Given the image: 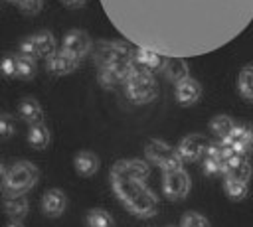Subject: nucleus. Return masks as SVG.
<instances>
[{
	"mask_svg": "<svg viewBox=\"0 0 253 227\" xmlns=\"http://www.w3.org/2000/svg\"><path fill=\"white\" fill-rule=\"evenodd\" d=\"M18 55H26V57H38V47H36L34 34L24 36V38L18 41Z\"/></svg>",
	"mask_w": 253,
	"mask_h": 227,
	"instance_id": "obj_28",
	"label": "nucleus"
},
{
	"mask_svg": "<svg viewBox=\"0 0 253 227\" xmlns=\"http://www.w3.org/2000/svg\"><path fill=\"white\" fill-rule=\"evenodd\" d=\"M38 73V63L36 57H26V55H16V77L22 81H32Z\"/></svg>",
	"mask_w": 253,
	"mask_h": 227,
	"instance_id": "obj_24",
	"label": "nucleus"
},
{
	"mask_svg": "<svg viewBox=\"0 0 253 227\" xmlns=\"http://www.w3.org/2000/svg\"><path fill=\"white\" fill-rule=\"evenodd\" d=\"M223 189H225V193H227L231 199H235V201L243 199V197L249 193V186H247V182L233 180V178H225V180H223Z\"/></svg>",
	"mask_w": 253,
	"mask_h": 227,
	"instance_id": "obj_26",
	"label": "nucleus"
},
{
	"mask_svg": "<svg viewBox=\"0 0 253 227\" xmlns=\"http://www.w3.org/2000/svg\"><path fill=\"white\" fill-rule=\"evenodd\" d=\"M34 39H36V47H38V57H51L53 53H57V39L55 36L49 32V30H40L34 34Z\"/></svg>",
	"mask_w": 253,
	"mask_h": 227,
	"instance_id": "obj_20",
	"label": "nucleus"
},
{
	"mask_svg": "<svg viewBox=\"0 0 253 227\" xmlns=\"http://www.w3.org/2000/svg\"><path fill=\"white\" fill-rule=\"evenodd\" d=\"M6 213L10 215V219H22L28 213V199L26 195H10L6 197Z\"/></svg>",
	"mask_w": 253,
	"mask_h": 227,
	"instance_id": "obj_25",
	"label": "nucleus"
},
{
	"mask_svg": "<svg viewBox=\"0 0 253 227\" xmlns=\"http://www.w3.org/2000/svg\"><path fill=\"white\" fill-rule=\"evenodd\" d=\"M190 174L184 170V168H178V170H168L164 172L162 176V189L166 193L168 199L172 201H180L184 199L188 193H190Z\"/></svg>",
	"mask_w": 253,
	"mask_h": 227,
	"instance_id": "obj_8",
	"label": "nucleus"
},
{
	"mask_svg": "<svg viewBox=\"0 0 253 227\" xmlns=\"http://www.w3.org/2000/svg\"><path fill=\"white\" fill-rule=\"evenodd\" d=\"M97 69L128 65L134 59V47L126 39H97L91 51Z\"/></svg>",
	"mask_w": 253,
	"mask_h": 227,
	"instance_id": "obj_4",
	"label": "nucleus"
},
{
	"mask_svg": "<svg viewBox=\"0 0 253 227\" xmlns=\"http://www.w3.org/2000/svg\"><path fill=\"white\" fill-rule=\"evenodd\" d=\"M123 89H125V95L134 105H148L158 97V81H156L154 73H150L138 65L130 71Z\"/></svg>",
	"mask_w": 253,
	"mask_h": 227,
	"instance_id": "obj_5",
	"label": "nucleus"
},
{
	"mask_svg": "<svg viewBox=\"0 0 253 227\" xmlns=\"http://www.w3.org/2000/svg\"><path fill=\"white\" fill-rule=\"evenodd\" d=\"M18 114L28 124L43 122V109H42L40 101L36 97H32V95H26V97H22L18 101Z\"/></svg>",
	"mask_w": 253,
	"mask_h": 227,
	"instance_id": "obj_17",
	"label": "nucleus"
},
{
	"mask_svg": "<svg viewBox=\"0 0 253 227\" xmlns=\"http://www.w3.org/2000/svg\"><path fill=\"white\" fill-rule=\"evenodd\" d=\"M77 67H79V59L71 57V55L65 53L63 49H59L57 53H53L51 57L45 59V69H47V73H51V75H55V77L69 75V73H73Z\"/></svg>",
	"mask_w": 253,
	"mask_h": 227,
	"instance_id": "obj_14",
	"label": "nucleus"
},
{
	"mask_svg": "<svg viewBox=\"0 0 253 227\" xmlns=\"http://www.w3.org/2000/svg\"><path fill=\"white\" fill-rule=\"evenodd\" d=\"M2 73L4 77H16V55L6 53L2 57Z\"/></svg>",
	"mask_w": 253,
	"mask_h": 227,
	"instance_id": "obj_32",
	"label": "nucleus"
},
{
	"mask_svg": "<svg viewBox=\"0 0 253 227\" xmlns=\"http://www.w3.org/2000/svg\"><path fill=\"white\" fill-rule=\"evenodd\" d=\"M87 227H113V217L105 209H89Z\"/></svg>",
	"mask_w": 253,
	"mask_h": 227,
	"instance_id": "obj_27",
	"label": "nucleus"
},
{
	"mask_svg": "<svg viewBox=\"0 0 253 227\" xmlns=\"http://www.w3.org/2000/svg\"><path fill=\"white\" fill-rule=\"evenodd\" d=\"M18 8L24 16H38L43 8V0H20Z\"/></svg>",
	"mask_w": 253,
	"mask_h": 227,
	"instance_id": "obj_30",
	"label": "nucleus"
},
{
	"mask_svg": "<svg viewBox=\"0 0 253 227\" xmlns=\"http://www.w3.org/2000/svg\"><path fill=\"white\" fill-rule=\"evenodd\" d=\"M166 57L168 55H162L160 51H154L148 47H134V59H136L138 67H142L150 73H162Z\"/></svg>",
	"mask_w": 253,
	"mask_h": 227,
	"instance_id": "obj_15",
	"label": "nucleus"
},
{
	"mask_svg": "<svg viewBox=\"0 0 253 227\" xmlns=\"http://www.w3.org/2000/svg\"><path fill=\"white\" fill-rule=\"evenodd\" d=\"M4 2H8V4H20V0H4Z\"/></svg>",
	"mask_w": 253,
	"mask_h": 227,
	"instance_id": "obj_35",
	"label": "nucleus"
},
{
	"mask_svg": "<svg viewBox=\"0 0 253 227\" xmlns=\"http://www.w3.org/2000/svg\"><path fill=\"white\" fill-rule=\"evenodd\" d=\"M235 126H237V120L229 114H215L210 120V130L217 136V140L229 138V134L235 130Z\"/></svg>",
	"mask_w": 253,
	"mask_h": 227,
	"instance_id": "obj_21",
	"label": "nucleus"
},
{
	"mask_svg": "<svg viewBox=\"0 0 253 227\" xmlns=\"http://www.w3.org/2000/svg\"><path fill=\"white\" fill-rule=\"evenodd\" d=\"M67 207V197L61 189L57 188H49L43 191L42 195V211L47 217H59Z\"/></svg>",
	"mask_w": 253,
	"mask_h": 227,
	"instance_id": "obj_16",
	"label": "nucleus"
},
{
	"mask_svg": "<svg viewBox=\"0 0 253 227\" xmlns=\"http://www.w3.org/2000/svg\"><path fill=\"white\" fill-rule=\"evenodd\" d=\"M51 136H49V128L43 124V122H38V124H30L28 128V144L36 150H43L47 148Z\"/></svg>",
	"mask_w": 253,
	"mask_h": 227,
	"instance_id": "obj_23",
	"label": "nucleus"
},
{
	"mask_svg": "<svg viewBox=\"0 0 253 227\" xmlns=\"http://www.w3.org/2000/svg\"><path fill=\"white\" fill-rule=\"evenodd\" d=\"M225 178H233V180H241V182H249L251 178V164H249V158L247 154H241V152H231L227 154V160H225Z\"/></svg>",
	"mask_w": 253,
	"mask_h": 227,
	"instance_id": "obj_13",
	"label": "nucleus"
},
{
	"mask_svg": "<svg viewBox=\"0 0 253 227\" xmlns=\"http://www.w3.org/2000/svg\"><path fill=\"white\" fill-rule=\"evenodd\" d=\"M14 130H16L14 116H12L10 113H2V114H0V134H2V138H4V140L10 138Z\"/></svg>",
	"mask_w": 253,
	"mask_h": 227,
	"instance_id": "obj_31",
	"label": "nucleus"
},
{
	"mask_svg": "<svg viewBox=\"0 0 253 227\" xmlns=\"http://www.w3.org/2000/svg\"><path fill=\"white\" fill-rule=\"evenodd\" d=\"M99 164H101V162H99L97 154L91 152V150H81V152H77L75 158H73L75 172H77L79 176H85V178L93 176V174L99 170Z\"/></svg>",
	"mask_w": 253,
	"mask_h": 227,
	"instance_id": "obj_19",
	"label": "nucleus"
},
{
	"mask_svg": "<svg viewBox=\"0 0 253 227\" xmlns=\"http://www.w3.org/2000/svg\"><path fill=\"white\" fill-rule=\"evenodd\" d=\"M223 142L231 152H241L247 156L253 154V126H249L247 122H237L235 130Z\"/></svg>",
	"mask_w": 253,
	"mask_h": 227,
	"instance_id": "obj_11",
	"label": "nucleus"
},
{
	"mask_svg": "<svg viewBox=\"0 0 253 227\" xmlns=\"http://www.w3.org/2000/svg\"><path fill=\"white\" fill-rule=\"evenodd\" d=\"M6 227H24V225L20 223V219H10V221L6 223Z\"/></svg>",
	"mask_w": 253,
	"mask_h": 227,
	"instance_id": "obj_34",
	"label": "nucleus"
},
{
	"mask_svg": "<svg viewBox=\"0 0 253 227\" xmlns=\"http://www.w3.org/2000/svg\"><path fill=\"white\" fill-rule=\"evenodd\" d=\"M99 2L115 30L134 47L184 59L227 45L253 20V0Z\"/></svg>",
	"mask_w": 253,
	"mask_h": 227,
	"instance_id": "obj_1",
	"label": "nucleus"
},
{
	"mask_svg": "<svg viewBox=\"0 0 253 227\" xmlns=\"http://www.w3.org/2000/svg\"><path fill=\"white\" fill-rule=\"evenodd\" d=\"M162 75H164L170 83H174V85H178L180 81L188 79V77H190L188 59H184V57H166Z\"/></svg>",
	"mask_w": 253,
	"mask_h": 227,
	"instance_id": "obj_18",
	"label": "nucleus"
},
{
	"mask_svg": "<svg viewBox=\"0 0 253 227\" xmlns=\"http://www.w3.org/2000/svg\"><path fill=\"white\" fill-rule=\"evenodd\" d=\"M204 87L196 77H188L184 81H180L178 85H174V97L182 107H192L202 99Z\"/></svg>",
	"mask_w": 253,
	"mask_h": 227,
	"instance_id": "obj_12",
	"label": "nucleus"
},
{
	"mask_svg": "<svg viewBox=\"0 0 253 227\" xmlns=\"http://www.w3.org/2000/svg\"><path fill=\"white\" fill-rule=\"evenodd\" d=\"M111 178V188L117 193V197L123 201V205L132 211L138 217H152L158 211V199L154 195V191L142 182L136 180L132 176H128L121 164V160H117L109 172Z\"/></svg>",
	"mask_w": 253,
	"mask_h": 227,
	"instance_id": "obj_2",
	"label": "nucleus"
},
{
	"mask_svg": "<svg viewBox=\"0 0 253 227\" xmlns=\"http://www.w3.org/2000/svg\"><path fill=\"white\" fill-rule=\"evenodd\" d=\"M87 2L89 0H61V4L67 6V8H83Z\"/></svg>",
	"mask_w": 253,
	"mask_h": 227,
	"instance_id": "obj_33",
	"label": "nucleus"
},
{
	"mask_svg": "<svg viewBox=\"0 0 253 227\" xmlns=\"http://www.w3.org/2000/svg\"><path fill=\"white\" fill-rule=\"evenodd\" d=\"M38 180H40V170L36 168V164L28 162V160L14 162L10 168L6 164H2V193H4V197L24 195L38 184Z\"/></svg>",
	"mask_w": 253,
	"mask_h": 227,
	"instance_id": "obj_3",
	"label": "nucleus"
},
{
	"mask_svg": "<svg viewBox=\"0 0 253 227\" xmlns=\"http://www.w3.org/2000/svg\"><path fill=\"white\" fill-rule=\"evenodd\" d=\"M208 146H210V142L204 134H188L178 142L176 148L184 162H196L206 156Z\"/></svg>",
	"mask_w": 253,
	"mask_h": 227,
	"instance_id": "obj_10",
	"label": "nucleus"
},
{
	"mask_svg": "<svg viewBox=\"0 0 253 227\" xmlns=\"http://www.w3.org/2000/svg\"><path fill=\"white\" fill-rule=\"evenodd\" d=\"M93 45H95V41H93V38H91L85 30L73 28V30H69V32L63 36L59 49H63L65 53H69L71 57H75V59L81 61L83 57L91 55Z\"/></svg>",
	"mask_w": 253,
	"mask_h": 227,
	"instance_id": "obj_7",
	"label": "nucleus"
},
{
	"mask_svg": "<svg viewBox=\"0 0 253 227\" xmlns=\"http://www.w3.org/2000/svg\"><path fill=\"white\" fill-rule=\"evenodd\" d=\"M237 93L245 101L253 103V63H247L239 69V73H237Z\"/></svg>",
	"mask_w": 253,
	"mask_h": 227,
	"instance_id": "obj_22",
	"label": "nucleus"
},
{
	"mask_svg": "<svg viewBox=\"0 0 253 227\" xmlns=\"http://www.w3.org/2000/svg\"><path fill=\"white\" fill-rule=\"evenodd\" d=\"M180 227H210V221L198 211H188L184 213Z\"/></svg>",
	"mask_w": 253,
	"mask_h": 227,
	"instance_id": "obj_29",
	"label": "nucleus"
},
{
	"mask_svg": "<svg viewBox=\"0 0 253 227\" xmlns=\"http://www.w3.org/2000/svg\"><path fill=\"white\" fill-rule=\"evenodd\" d=\"M144 154H146V158L152 162V164H156V166H160L164 172H168V170H178V168H182V156L178 154V148H174V146H170L166 140H160V138H150V140H146V144H144Z\"/></svg>",
	"mask_w": 253,
	"mask_h": 227,
	"instance_id": "obj_6",
	"label": "nucleus"
},
{
	"mask_svg": "<svg viewBox=\"0 0 253 227\" xmlns=\"http://www.w3.org/2000/svg\"><path fill=\"white\" fill-rule=\"evenodd\" d=\"M229 148L225 146L223 140L217 142H210L208 152L204 156V172L208 176H215V174H225V160H227Z\"/></svg>",
	"mask_w": 253,
	"mask_h": 227,
	"instance_id": "obj_9",
	"label": "nucleus"
}]
</instances>
